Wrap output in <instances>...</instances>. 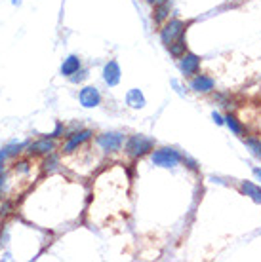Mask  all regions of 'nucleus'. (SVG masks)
Masks as SVG:
<instances>
[{
	"instance_id": "5701e85b",
	"label": "nucleus",
	"mask_w": 261,
	"mask_h": 262,
	"mask_svg": "<svg viewBox=\"0 0 261 262\" xmlns=\"http://www.w3.org/2000/svg\"><path fill=\"white\" fill-rule=\"evenodd\" d=\"M212 120L217 124V126H225V118H223V116L217 112V110H213V112H212Z\"/></svg>"
},
{
	"instance_id": "20e7f679",
	"label": "nucleus",
	"mask_w": 261,
	"mask_h": 262,
	"mask_svg": "<svg viewBox=\"0 0 261 262\" xmlns=\"http://www.w3.org/2000/svg\"><path fill=\"white\" fill-rule=\"evenodd\" d=\"M96 142L103 152L113 154V152H118V150L124 146L126 139H124V133H118V131H105V133L97 135Z\"/></svg>"
},
{
	"instance_id": "a211bd4d",
	"label": "nucleus",
	"mask_w": 261,
	"mask_h": 262,
	"mask_svg": "<svg viewBox=\"0 0 261 262\" xmlns=\"http://www.w3.org/2000/svg\"><path fill=\"white\" fill-rule=\"evenodd\" d=\"M88 76H90L88 74V70H82V68H80L78 72H75L73 76H69V80H71L73 84H80V82H84V80H86Z\"/></svg>"
},
{
	"instance_id": "4468645a",
	"label": "nucleus",
	"mask_w": 261,
	"mask_h": 262,
	"mask_svg": "<svg viewBox=\"0 0 261 262\" xmlns=\"http://www.w3.org/2000/svg\"><path fill=\"white\" fill-rule=\"evenodd\" d=\"M168 16H170V0L164 2V4H158L155 6V14H153V23L156 27H160L162 23L168 21Z\"/></svg>"
},
{
	"instance_id": "4be33fe9",
	"label": "nucleus",
	"mask_w": 261,
	"mask_h": 262,
	"mask_svg": "<svg viewBox=\"0 0 261 262\" xmlns=\"http://www.w3.org/2000/svg\"><path fill=\"white\" fill-rule=\"evenodd\" d=\"M63 133H65V126L59 122L58 126H56V131H54V133H50L48 137H52V139H59V137H61Z\"/></svg>"
},
{
	"instance_id": "6e6552de",
	"label": "nucleus",
	"mask_w": 261,
	"mask_h": 262,
	"mask_svg": "<svg viewBox=\"0 0 261 262\" xmlns=\"http://www.w3.org/2000/svg\"><path fill=\"white\" fill-rule=\"evenodd\" d=\"M120 78H122V70H120L118 61L111 59V61L105 63V66H103V82H105L109 88H115V86L120 84Z\"/></svg>"
},
{
	"instance_id": "412c9836",
	"label": "nucleus",
	"mask_w": 261,
	"mask_h": 262,
	"mask_svg": "<svg viewBox=\"0 0 261 262\" xmlns=\"http://www.w3.org/2000/svg\"><path fill=\"white\" fill-rule=\"evenodd\" d=\"M58 158H56V156H50V160H46V162H44V166H46V171H56V169H58Z\"/></svg>"
},
{
	"instance_id": "9b49d317",
	"label": "nucleus",
	"mask_w": 261,
	"mask_h": 262,
	"mask_svg": "<svg viewBox=\"0 0 261 262\" xmlns=\"http://www.w3.org/2000/svg\"><path fill=\"white\" fill-rule=\"evenodd\" d=\"M56 148V142L52 137H44V139L31 142L29 144V154H52Z\"/></svg>"
},
{
	"instance_id": "7ed1b4c3",
	"label": "nucleus",
	"mask_w": 261,
	"mask_h": 262,
	"mask_svg": "<svg viewBox=\"0 0 261 262\" xmlns=\"http://www.w3.org/2000/svg\"><path fill=\"white\" fill-rule=\"evenodd\" d=\"M151 162L156 168H175L183 162V156L177 152L175 148H170V146H164V148H158L151 154Z\"/></svg>"
},
{
	"instance_id": "a878e982",
	"label": "nucleus",
	"mask_w": 261,
	"mask_h": 262,
	"mask_svg": "<svg viewBox=\"0 0 261 262\" xmlns=\"http://www.w3.org/2000/svg\"><path fill=\"white\" fill-rule=\"evenodd\" d=\"M147 2H149V4H155V0H147Z\"/></svg>"
},
{
	"instance_id": "aec40b11",
	"label": "nucleus",
	"mask_w": 261,
	"mask_h": 262,
	"mask_svg": "<svg viewBox=\"0 0 261 262\" xmlns=\"http://www.w3.org/2000/svg\"><path fill=\"white\" fill-rule=\"evenodd\" d=\"M183 164L187 169H191V171H198V164H196V160H193L191 156H183Z\"/></svg>"
},
{
	"instance_id": "2eb2a0df",
	"label": "nucleus",
	"mask_w": 261,
	"mask_h": 262,
	"mask_svg": "<svg viewBox=\"0 0 261 262\" xmlns=\"http://www.w3.org/2000/svg\"><path fill=\"white\" fill-rule=\"evenodd\" d=\"M168 52H170V56L175 57V59H179L181 56L187 54V42H185V36H179L175 42H172L170 46L166 48Z\"/></svg>"
},
{
	"instance_id": "6ab92c4d",
	"label": "nucleus",
	"mask_w": 261,
	"mask_h": 262,
	"mask_svg": "<svg viewBox=\"0 0 261 262\" xmlns=\"http://www.w3.org/2000/svg\"><path fill=\"white\" fill-rule=\"evenodd\" d=\"M213 99H215V101L219 103V106H223V108H231V106H232L231 101L227 99V95H225V94H215V95H213Z\"/></svg>"
},
{
	"instance_id": "9d476101",
	"label": "nucleus",
	"mask_w": 261,
	"mask_h": 262,
	"mask_svg": "<svg viewBox=\"0 0 261 262\" xmlns=\"http://www.w3.org/2000/svg\"><path fill=\"white\" fill-rule=\"evenodd\" d=\"M126 104L130 106V108H134V110H139V108H143L147 104V99L143 92L139 90V88H132L128 94H126Z\"/></svg>"
},
{
	"instance_id": "dca6fc26",
	"label": "nucleus",
	"mask_w": 261,
	"mask_h": 262,
	"mask_svg": "<svg viewBox=\"0 0 261 262\" xmlns=\"http://www.w3.org/2000/svg\"><path fill=\"white\" fill-rule=\"evenodd\" d=\"M225 126L231 130V133H234V135H244L246 133V128L240 124V120L234 116V114H227L225 116Z\"/></svg>"
},
{
	"instance_id": "ddd939ff",
	"label": "nucleus",
	"mask_w": 261,
	"mask_h": 262,
	"mask_svg": "<svg viewBox=\"0 0 261 262\" xmlns=\"http://www.w3.org/2000/svg\"><path fill=\"white\" fill-rule=\"evenodd\" d=\"M240 192L244 196H248L250 200H253L255 204H261V186L253 184L250 180H242L240 182Z\"/></svg>"
},
{
	"instance_id": "0eeeda50",
	"label": "nucleus",
	"mask_w": 261,
	"mask_h": 262,
	"mask_svg": "<svg viewBox=\"0 0 261 262\" xmlns=\"http://www.w3.org/2000/svg\"><path fill=\"white\" fill-rule=\"evenodd\" d=\"M78 103L82 104L84 108H96L101 104V94L96 86H84L78 92Z\"/></svg>"
},
{
	"instance_id": "1a4fd4ad",
	"label": "nucleus",
	"mask_w": 261,
	"mask_h": 262,
	"mask_svg": "<svg viewBox=\"0 0 261 262\" xmlns=\"http://www.w3.org/2000/svg\"><path fill=\"white\" fill-rule=\"evenodd\" d=\"M213 88H215V82H213L212 76L194 74L191 80V90L196 94H210V92H213Z\"/></svg>"
},
{
	"instance_id": "393cba45",
	"label": "nucleus",
	"mask_w": 261,
	"mask_h": 262,
	"mask_svg": "<svg viewBox=\"0 0 261 262\" xmlns=\"http://www.w3.org/2000/svg\"><path fill=\"white\" fill-rule=\"evenodd\" d=\"M2 182H4V168H0V188H2Z\"/></svg>"
},
{
	"instance_id": "f8f14e48",
	"label": "nucleus",
	"mask_w": 261,
	"mask_h": 262,
	"mask_svg": "<svg viewBox=\"0 0 261 262\" xmlns=\"http://www.w3.org/2000/svg\"><path fill=\"white\" fill-rule=\"evenodd\" d=\"M82 68V61H80V57L78 56H69L67 59H63V63H61V68H59V72L61 76H73L75 72H78Z\"/></svg>"
},
{
	"instance_id": "39448f33",
	"label": "nucleus",
	"mask_w": 261,
	"mask_h": 262,
	"mask_svg": "<svg viewBox=\"0 0 261 262\" xmlns=\"http://www.w3.org/2000/svg\"><path fill=\"white\" fill-rule=\"evenodd\" d=\"M65 137H67V140H65V144H63V154H73L75 150H78L82 144H86L88 140L94 137V131L78 130V131H73V133H67Z\"/></svg>"
},
{
	"instance_id": "f257e3e1",
	"label": "nucleus",
	"mask_w": 261,
	"mask_h": 262,
	"mask_svg": "<svg viewBox=\"0 0 261 262\" xmlns=\"http://www.w3.org/2000/svg\"><path fill=\"white\" fill-rule=\"evenodd\" d=\"M153 148H155V140L145 135H130L124 142V152L134 160L147 156Z\"/></svg>"
},
{
	"instance_id": "f3484780",
	"label": "nucleus",
	"mask_w": 261,
	"mask_h": 262,
	"mask_svg": "<svg viewBox=\"0 0 261 262\" xmlns=\"http://www.w3.org/2000/svg\"><path fill=\"white\" fill-rule=\"evenodd\" d=\"M244 144L250 148V152L255 158H261V139H257V137H246Z\"/></svg>"
},
{
	"instance_id": "f03ea898",
	"label": "nucleus",
	"mask_w": 261,
	"mask_h": 262,
	"mask_svg": "<svg viewBox=\"0 0 261 262\" xmlns=\"http://www.w3.org/2000/svg\"><path fill=\"white\" fill-rule=\"evenodd\" d=\"M185 30H187V23L185 21H181V19H168L166 23L160 25V42L164 44V48H168L179 36H185Z\"/></svg>"
},
{
	"instance_id": "b1692460",
	"label": "nucleus",
	"mask_w": 261,
	"mask_h": 262,
	"mask_svg": "<svg viewBox=\"0 0 261 262\" xmlns=\"http://www.w3.org/2000/svg\"><path fill=\"white\" fill-rule=\"evenodd\" d=\"M253 177L257 178V180H261V168H253Z\"/></svg>"
},
{
	"instance_id": "423d86ee",
	"label": "nucleus",
	"mask_w": 261,
	"mask_h": 262,
	"mask_svg": "<svg viewBox=\"0 0 261 262\" xmlns=\"http://www.w3.org/2000/svg\"><path fill=\"white\" fill-rule=\"evenodd\" d=\"M200 63H202V59L196 56V54L187 52L185 56L179 57V70H181V74H183L185 78H193L194 74H198Z\"/></svg>"
}]
</instances>
